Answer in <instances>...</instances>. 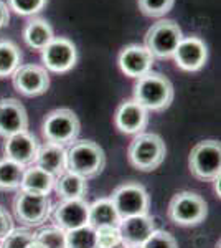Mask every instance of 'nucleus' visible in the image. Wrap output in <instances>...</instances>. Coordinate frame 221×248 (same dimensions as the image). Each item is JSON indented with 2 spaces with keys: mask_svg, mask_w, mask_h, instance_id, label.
Listing matches in <instances>:
<instances>
[{
  "mask_svg": "<svg viewBox=\"0 0 221 248\" xmlns=\"http://www.w3.org/2000/svg\"><path fill=\"white\" fill-rule=\"evenodd\" d=\"M35 233L27 229H14L7 237L0 240V248H28L33 243Z\"/></svg>",
  "mask_w": 221,
  "mask_h": 248,
  "instance_id": "28",
  "label": "nucleus"
},
{
  "mask_svg": "<svg viewBox=\"0 0 221 248\" xmlns=\"http://www.w3.org/2000/svg\"><path fill=\"white\" fill-rule=\"evenodd\" d=\"M53 189L61 201H74V199H84L88 192V182L81 175L66 170L65 174L55 179Z\"/></svg>",
  "mask_w": 221,
  "mask_h": 248,
  "instance_id": "22",
  "label": "nucleus"
},
{
  "mask_svg": "<svg viewBox=\"0 0 221 248\" xmlns=\"http://www.w3.org/2000/svg\"><path fill=\"white\" fill-rule=\"evenodd\" d=\"M43 138L46 142L58 144V146H70L74 142L81 131V123L78 116L70 108H58L46 114L43 119Z\"/></svg>",
  "mask_w": 221,
  "mask_h": 248,
  "instance_id": "4",
  "label": "nucleus"
},
{
  "mask_svg": "<svg viewBox=\"0 0 221 248\" xmlns=\"http://www.w3.org/2000/svg\"><path fill=\"white\" fill-rule=\"evenodd\" d=\"M96 230V248H111L119 245L120 240L119 227H99Z\"/></svg>",
  "mask_w": 221,
  "mask_h": 248,
  "instance_id": "30",
  "label": "nucleus"
},
{
  "mask_svg": "<svg viewBox=\"0 0 221 248\" xmlns=\"http://www.w3.org/2000/svg\"><path fill=\"white\" fill-rule=\"evenodd\" d=\"M146 248H178L175 237L172 233H168L165 230L155 229L152 232V235L146 240L144 243Z\"/></svg>",
  "mask_w": 221,
  "mask_h": 248,
  "instance_id": "31",
  "label": "nucleus"
},
{
  "mask_svg": "<svg viewBox=\"0 0 221 248\" xmlns=\"http://www.w3.org/2000/svg\"><path fill=\"white\" fill-rule=\"evenodd\" d=\"M14 230V218L3 207H0V240L10 233Z\"/></svg>",
  "mask_w": 221,
  "mask_h": 248,
  "instance_id": "33",
  "label": "nucleus"
},
{
  "mask_svg": "<svg viewBox=\"0 0 221 248\" xmlns=\"http://www.w3.org/2000/svg\"><path fill=\"white\" fill-rule=\"evenodd\" d=\"M9 20H10L9 7H7V3H3L2 0H0V29L5 27L7 23H9Z\"/></svg>",
  "mask_w": 221,
  "mask_h": 248,
  "instance_id": "34",
  "label": "nucleus"
},
{
  "mask_svg": "<svg viewBox=\"0 0 221 248\" xmlns=\"http://www.w3.org/2000/svg\"><path fill=\"white\" fill-rule=\"evenodd\" d=\"M111 201L114 203L120 220L135 217V215H146L148 214V207H150L147 189L137 182L120 184L112 192Z\"/></svg>",
  "mask_w": 221,
  "mask_h": 248,
  "instance_id": "7",
  "label": "nucleus"
},
{
  "mask_svg": "<svg viewBox=\"0 0 221 248\" xmlns=\"http://www.w3.org/2000/svg\"><path fill=\"white\" fill-rule=\"evenodd\" d=\"M38 149L40 144L37 138L31 133H28V131H22V133L9 136V138H5V144H3L5 157L23 167L33 166Z\"/></svg>",
  "mask_w": 221,
  "mask_h": 248,
  "instance_id": "13",
  "label": "nucleus"
},
{
  "mask_svg": "<svg viewBox=\"0 0 221 248\" xmlns=\"http://www.w3.org/2000/svg\"><path fill=\"white\" fill-rule=\"evenodd\" d=\"M106 166V154L103 147L94 141L76 139L66 149V170L81 175L83 179H92L99 175Z\"/></svg>",
  "mask_w": 221,
  "mask_h": 248,
  "instance_id": "1",
  "label": "nucleus"
},
{
  "mask_svg": "<svg viewBox=\"0 0 221 248\" xmlns=\"http://www.w3.org/2000/svg\"><path fill=\"white\" fill-rule=\"evenodd\" d=\"M51 202L48 195L18 190L14 199V214L25 227H38L45 223L51 215Z\"/></svg>",
  "mask_w": 221,
  "mask_h": 248,
  "instance_id": "9",
  "label": "nucleus"
},
{
  "mask_svg": "<svg viewBox=\"0 0 221 248\" xmlns=\"http://www.w3.org/2000/svg\"><path fill=\"white\" fill-rule=\"evenodd\" d=\"M174 85L162 73H150L139 78L134 85V99L147 111H163L174 101Z\"/></svg>",
  "mask_w": 221,
  "mask_h": 248,
  "instance_id": "2",
  "label": "nucleus"
},
{
  "mask_svg": "<svg viewBox=\"0 0 221 248\" xmlns=\"http://www.w3.org/2000/svg\"><path fill=\"white\" fill-rule=\"evenodd\" d=\"M127 248H146L144 245H127Z\"/></svg>",
  "mask_w": 221,
  "mask_h": 248,
  "instance_id": "38",
  "label": "nucleus"
},
{
  "mask_svg": "<svg viewBox=\"0 0 221 248\" xmlns=\"http://www.w3.org/2000/svg\"><path fill=\"white\" fill-rule=\"evenodd\" d=\"M55 38L51 25L43 18H33L23 29V40L33 50H43Z\"/></svg>",
  "mask_w": 221,
  "mask_h": 248,
  "instance_id": "23",
  "label": "nucleus"
},
{
  "mask_svg": "<svg viewBox=\"0 0 221 248\" xmlns=\"http://www.w3.org/2000/svg\"><path fill=\"white\" fill-rule=\"evenodd\" d=\"M155 229V220L148 214L124 218L119 223L120 240L126 245H144Z\"/></svg>",
  "mask_w": 221,
  "mask_h": 248,
  "instance_id": "18",
  "label": "nucleus"
},
{
  "mask_svg": "<svg viewBox=\"0 0 221 248\" xmlns=\"http://www.w3.org/2000/svg\"><path fill=\"white\" fill-rule=\"evenodd\" d=\"M116 127L124 134H139L148 124V111L135 99H127L120 103L114 114Z\"/></svg>",
  "mask_w": 221,
  "mask_h": 248,
  "instance_id": "14",
  "label": "nucleus"
},
{
  "mask_svg": "<svg viewBox=\"0 0 221 248\" xmlns=\"http://www.w3.org/2000/svg\"><path fill=\"white\" fill-rule=\"evenodd\" d=\"M20 63H22V53L18 46L10 40H2L0 42V78L12 77Z\"/></svg>",
  "mask_w": 221,
  "mask_h": 248,
  "instance_id": "24",
  "label": "nucleus"
},
{
  "mask_svg": "<svg viewBox=\"0 0 221 248\" xmlns=\"http://www.w3.org/2000/svg\"><path fill=\"white\" fill-rule=\"evenodd\" d=\"M208 58V50L203 40L198 37H187L182 38V42L178 43L174 60L177 66L182 68L183 71H198L202 70L206 63Z\"/></svg>",
  "mask_w": 221,
  "mask_h": 248,
  "instance_id": "16",
  "label": "nucleus"
},
{
  "mask_svg": "<svg viewBox=\"0 0 221 248\" xmlns=\"http://www.w3.org/2000/svg\"><path fill=\"white\" fill-rule=\"evenodd\" d=\"M208 215V205L195 192H178L168 203V218L180 227H193L202 223Z\"/></svg>",
  "mask_w": 221,
  "mask_h": 248,
  "instance_id": "5",
  "label": "nucleus"
},
{
  "mask_svg": "<svg viewBox=\"0 0 221 248\" xmlns=\"http://www.w3.org/2000/svg\"><path fill=\"white\" fill-rule=\"evenodd\" d=\"M120 217L116 210L111 197L98 199L89 203V225L92 229L99 227H119Z\"/></svg>",
  "mask_w": 221,
  "mask_h": 248,
  "instance_id": "21",
  "label": "nucleus"
},
{
  "mask_svg": "<svg viewBox=\"0 0 221 248\" xmlns=\"http://www.w3.org/2000/svg\"><path fill=\"white\" fill-rule=\"evenodd\" d=\"M55 187V177L50 175L48 172L40 169L38 166H28L23 172V179L20 184L18 190L31 192V194L38 195H48Z\"/></svg>",
  "mask_w": 221,
  "mask_h": 248,
  "instance_id": "20",
  "label": "nucleus"
},
{
  "mask_svg": "<svg viewBox=\"0 0 221 248\" xmlns=\"http://www.w3.org/2000/svg\"><path fill=\"white\" fill-rule=\"evenodd\" d=\"M22 131H28L27 109L18 99H0V136L9 138Z\"/></svg>",
  "mask_w": 221,
  "mask_h": 248,
  "instance_id": "17",
  "label": "nucleus"
},
{
  "mask_svg": "<svg viewBox=\"0 0 221 248\" xmlns=\"http://www.w3.org/2000/svg\"><path fill=\"white\" fill-rule=\"evenodd\" d=\"M14 88L23 96H40L50 88V75L43 66L20 65L12 75Z\"/></svg>",
  "mask_w": 221,
  "mask_h": 248,
  "instance_id": "11",
  "label": "nucleus"
},
{
  "mask_svg": "<svg viewBox=\"0 0 221 248\" xmlns=\"http://www.w3.org/2000/svg\"><path fill=\"white\" fill-rule=\"evenodd\" d=\"M119 66L122 73L129 78H142L150 73L154 66V57L142 45H127L119 53Z\"/></svg>",
  "mask_w": 221,
  "mask_h": 248,
  "instance_id": "15",
  "label": "nucleus"
},
{
  "mask_svg": "<svg viewBox=\"0 0 221 248\" xmlns=\"http://www.w3.org/2000/svg\"><path fill=\"white\" fill-rule=\"evenodd\" d=\"M42 60L46 71L53 73H66L73 70L78 62V51L71 40L65 37H55L42 50Z\"/></svg>",
  "mask_w": 221,
  "mask_h": 248,
  "instance_id": "10",
  "label": "nucleus"
},
{
  "mask_svg": "<svg viewBox=\"0 0 221 248\" xmlns=\"http://www.w3.org/2000/svg\"><path fill=\"white\" fill-rule=\"evenodd\" d=\"M10 9L18 15H35L45 9L48 0H9Z\"/></svg>",
  "mask_w": 221,
  "mask_h": 248,
  "instance_id": "32",
  "label": "nucleus"
},
{
  "mask_svg": "<svg viewBox=\"0 0 221 248\" xmlns=\"http://www.w3.org/2000/svg\"><path fill=\"white\" fill-rule=\"evenodd\" d=\"M167 147L163 139L155 133H139L127 149V157L132 167L142 172L155 170L163 162Z\"/></svg>",
  "mask_w": 221,
  "mask_h": 248,
  "instance_id": "3",
  "label": "nucleus"
},
{
  "mask_svg": "<svg viewBox=\"0 0 221 248\" xmlns=\"http://www.w3.org/2000/svg\"><path fill=\"white\" fill-rule=\"evenodd\" d=\"M139 9L147 17H163L172 10L175 0H137Z\"/></svg>",
  "mask_w": 221,
  "mask_h": 248,
  "instance_id": "29",
  "label": "nucleus"
},
{
  "mask_svg": "<svg viewBox=\"0 0 221 248\" xmlns=\"http://www.w3.org/2000/svg\"><path fill=\"white\" fill-rule=\"evenodd\" d=\"M211 182L215 184V192H216V195H218V197H220V194H221V192H220V175H218V177L213 179Z\"/></svg>",
  "mask_w": 221,
  "mask_h": 248,
  "instance_id": "35",
  "label": "nucleus"
},
{
  "mask_svg": "<svg viewBox=\"0 0 221 248\" xmlns=\"http://www.w3.org/2000/svg\"><path fill=\"white\" fill-rule=\"evenodd\" d=\"M192 174L200 181H213L221 174V146L220 141H202L192 149L188 157Z\"/></svg>",
  "mask_w": 221,
  "mask_h": 248,
  "instance_id": "8",
  "label": "nucleus"
},
{
  "mask_svg": "<svg viewBox=\"0 0 221 248\" xmlns=\"http://www.w3.org/2000/svg\"><path fill=\"white\" fill-rule=\"evenodd\" d=\"M28 248H42V247H40L38 243H37V242H35V240H33V243H31V245L28 247Z\"/></svg>",
  "mask_w": 221,
  "mask_h": 248,
  "instance_id": "37",
  "label": "nucleus"
},
{
  "mask_svg": "<svg viewBox=\"0 0 221 248\" xmlns=\"http://www.w3.org/2000/svg\"><path fill=\"white\" fill-rule=\"evenodd\" d=\"M183 33L174 20H159L146 33V48L154 58L174 57Z\"/></svg>",
  "mask_w": 221,
  "mask_h": 248,
  "instance_id": "6",
  "label": "nucleus"
},
{
  "mask_svg": "<svg viewBox=\"0 0 221 248\" xmlns=\"http://www.w3.org/2000/svg\"><path fill=\"white\" fill-rule=\"evenodd\" d=\"M66 248H96V230L84 225L66 232Z\"/></svg>",
  "mask_w": 221,
  "mask_h": 248,
  "instance_id": "26",
  "label": "nucleus"
},
{
  "mask_svg": "<svg viewBox=\"0 0 221 248\" xmlns=\"http://www.w3.org/2000/svg\"><path fill=\"white\" fill-rule=\"evenodd\" d=\"M55 227L63 232H70L79 227L89 225V203L84 199L74 201H61L53 209Z\"/></svg>",
  "mask_w": 221,
  "mask_h": 248,
  "instance_id": "12",
  "label": "nucleus"
},
{
  "mask_svg": "<svg viewBox=\"0 0 221 248\" xmlns=\"http://www.w3.org/2000/svg\"><path fill=\"white\" fill-rule=\"evenodd\" d=\"M35 242L42 248H66V232L51 225L35 233Z\"/></svg>",
  "mask_w": 221,
  "mask_h": 248,
  "instance_id": "27",
  "label": "nucleus"
},
{
  "mask_svg": "<svg viewBox=\"0 0 221 248\" xmlns=\"http://www.w3.org/2000/svg\"><path fill=\"white\" fill-rule=\"evenodd\" d=\"M111 248H127V245H126V243H122V242H120L119 245H116V247H111Z\"/></svg>",
  "mask_w": 221,
  "mask_h": 248,
  "instance_id": "36",
  "label": "nucleus"
},
{
  "mask_svg": "<svg viewBox=\"0 0 221 248\" xmlns=\"http://www.w3.org/2000/svg\"><path fill=\"white\" fill-rule=\"evenodd\" d=\"M25 167L3 157L0 159V189L2 190H18L23 179Z\"/></svg>",
  "mask_w": 221,
  "mask_h": 248,
  "instance_id": "25",
  "label": "nucleus"
},
{
  "mask_svg": "<svg viewBox=\"0 0 221 248\" xmlns=\"http://www.w3.org/2000/svg\"><path fill=\"white\" fill-rule=\"evenodd\" d=\"M35 166H38L40 169L53 175L55 179L59 177L66 172V147L45 142L43 146H40L37 159H35Z\"/></svg>",
  "mask_w": 221,
  "mask_h": 248,
  "instance_id": "19",
  "label": "nucleus"
}]
</instances>
